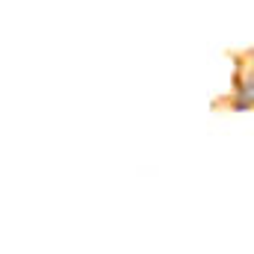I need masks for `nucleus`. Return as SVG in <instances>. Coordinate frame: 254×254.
I'll return each mask as SVG.
<instances>
[]
</instances>
